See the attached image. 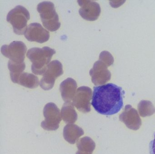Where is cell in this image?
<instances>
[{
	"label": "cell",
	"mask_w": 155,
	"mask_h": 154,
	"mask_svg": "<svg viewBox=\"0 0 155 154\" xmlns=\"http://www.w3.org/2000/svg\"><path fill=\"white\" fill-rule=\"evenodd\" d=\"M78 85L73 79L68 78L61 82L60 86V90L61 97L66 103L71 102L73 100L77 91Z\"/></svg>",
	"instance_id": "11"
},
{
	"label": "cell",
	"mask_w": 155,
	"mask_h": 154,
	"mask_svg": "<svg viewBox=\"0 0 155 154\" xmlns=\"http://www.w3.org/2000/svg\"><path fill=\"white\" fill-rule=\"evenodd\" d=\"M30 18L28 11L23 6H18L8 13L7 21L12 25L14 33L22 35L28 27V21Z\"/></svg>",
	"instance_id": "4"
},
{
	"label": "cell",
	"mask_w": 155,
	"mask_h": 154,
	"mask_svg": "<svg viewBox=\"0 0 155 154\" xmlns=\"http://www.w3.org/2000/svg\"><path fill=\"white\" fill-rule=\"evenodd\" d=\"M92 97V90L89 87H80L76 91L72 100V104L79 111L87 113L91 110L90 100Z\"/></svg>",
	"instance_id": "8"
},
{
	"label": "cell",
	"mask_w": 155,
	"mask_h": 154,
	"mask_svg": "<svg viewBox=\"0 0 155 154\" xmlns=\"http://www.w3.org/2000/svg\"><path fill=\"white\" fill-rule=\"evenodd\" d=\"M24 36L28 41L43 43L50 38V33L39 23H32L27 27Z\"/></svg>",
	"instance_id": "9"
},
{
	"label": "cell",
	"mask_w": 155,
	"mask_h": 154,
	"mask_svg": "<svg viewBox=\"0 0 155 154\" xmlns=\"http://www.w3.org/2000/svg\"><path fill=\"white\" fill-rule=\"evenodd\" d=\"M61 113L62 119L67 124H73L78 120V114L71 102H65L61 108Z\"/></svg>",
	"instance_id": "14"
},
{
	"label": "cell",
	"mask_w": 155,
	"mask_h": 154,
	"mask_svg": "<svg viewBox=\"0 0 155 154\" xmlns=\"http://www.w3.org/2000/svg\"><path fill=\"white\" fill-rule=\"evenodd\" d=\"M125 94L122 87L113 83L94 87L91 105L99 114L115 115L123 108Z\"/></svg>",
	"instance_id": "1"
},
{
	"label": "cell",
	"mask_w": 155,
	"mask_h": 154,
	"mask_svg": "<svg viewBox=\"0 0 155 154\" xmlns=\"http://www.w3.org/2000/svg\"><path fill=\"white\" fill-rule=\"evenodd\" d=\"M149 153L150 154H155V133L154 139L150 142Z\"/></svg>",
	"instance_id": "18"
},
{
	"label": "cell",
	"mask_w": 155,
	"mask_h": 154,
	"mask_svg": "<svg viewBox=\"0 0 155 154\" xmlns=\"http://www.w3.org/2000/svg\"><path fill=\"white\" fill-rule=\"evenodd\" d=\"M107 62L99 58L94 63L93 68L90 71V75L92 78V81L95 85H98L103 84L104 82V73L107 72L106 64Z\"/></svg>",
	"instance_id": "12"
},
{
	"label": "cell",
	"mask_w": 155,
	"mask_h": 154,
	"mask_svg": "<svg viewBox=\"0 0 155 154\" xmlns=\"http://www.w3.org/2000/svg\"><path fill=\"white\" fill-rule=\"evenodd\" d=\"M63 74L62 64L58 61H52L49 64L47 70L43 74L40 82V86L44 90L51 89L54 87L56 80Z\"/></svg>",
	"instance_id": "6"
},
{
	"label": "cell",
	"mask_w": 155,
	"mask_h": 154,
	"mask_svg": "<svg viewBox=\"0 0 155 154\" xmlns=\"http://www.w3.org/2000/svg\"><path fill=\"white\" fill-rule=\"evenodd\" d=\"M78 150L76 154H92L95 147V144L91 138L85 136L77 142Z\"/></svg>",
	"instance_id": "16"
},
{
	"label": "cell",
	"mask_w": 155,
	"mask_h": 154,
	"mask_svg": "<svg viewBox=\"0 0 155 154\" xmlns=\"http://www.w3.org/2000/svg\"><path fill=\"white\" fill-rule=\"evenodd\" d=\"M60 113L59 109L55 103L50 102L46 104L43 109L45 120L41 122V127L48 131L58 129L61 120Z\"/></svg>",
	"instance_id": "5"
},
{
	"label": "cell",
	"mask_w": 155,
	"mask_h": 154,
	"mask_svg": "<svg viewBox=\"0 0 155 154\" xmlns=\"http://www.w3.org/2000/svg\"><path fill=\"white\" fill-rule=\"evenodd\" d=\"M83 129L73 124L66 125L63 129V137L66 141L71 144L78 142L79 138L84 135Z\"/></svg>",
	"instance_id": "13"
},
{
	"label": "cell",
	"mask_w": 155,
	"mask_h": 154,
	"mask_svg": "<svg viewBox=\"0 0 155 154\" xmlns=\"http://www.w3.org/2000/svg\"><path fill=\"white\" fill-rule=\"evenodd\" d=\"M27 47L25 43L21 41H14L9 45H4L1 48V52L10 61L16 63H23Z\"/></svg>",
	"instance_id": "7"
},
{
	"label": "cell",
	"mask_w": 155,
	"mask_h": 154,
	"mask_svg": "<svg viewBox=\"0 0 155 154\" xmlns=\"http://www.w3.org/2000/svg\"><path fill=\"white\" fill-rule=\"evenodd\" d=\"M81 8L79 10L80 15L84 19L89 21L97 20L101 13L99 4L92 1H78Z\"/></svg>",
	"instance_id": "10"
},
{
	"label": "cell",
	"mask_w": 155,
	"mask_h": 154,
	"mask_svg": "<svg viewBox=\"0 0 155 154\" xmlns=\"http://www.w3.org/2000/svg\"><path fill=\"white\" fill-rule=\"evenodd\" d=\"M17 84L28 88L34 89L38 87L40 82L38 78L34 74L23 72L20 75Z\"/></svg>",
	"instance_id": "15"
},
{
	"label": "cell",
	"mask_w": 155,
	"mask_h": 154,
	"mask_svg": "<svg viewBox=\"0 0 155 154\" xmlns=\"http://www.w3.org/2000/svg\"><path fill=\"white\" fill-rule=\"evenodd\" d=\"M37 10L39 13L43 26L47 29L55 31L60 28L61 23L54 3L50 2H41L38 5Z\"/></svg>",
	"instance_id": "3"
},
{
	"label": "cell",
	"mask_w": 155,
	"mask_h": 154,
	"mask_svg": "<svg viewBox=\"0 0 155 154\" xmlns=\"http://www.w3.org/2000/svg\"><path fill=\"white\" fill-rule=\"evenodd\" d=\"M10 70L11 79L14 83H18L19 77L21 73L24 72L26 68L25 62L22 63H16L9 60L8 64Z\"/></svg>",
	"instance_id": "17"
},
{
	"label": "cell",
	"mask_w": 155,
	"mask_h": 154,
	"mask_svg": "<svg viewBox=\"0 0 155 154\" xmlns=\"http://www.w3.org/2000/svg\"><path fill=\"white\" fill-rule=\"evenodd\" d=\"M55 53V50L48 47L41 48H33L29 50L27 56L32 62V72L37 75H43Z\"/></svg>",
	"instance_id": "2"
}]
</instances>
